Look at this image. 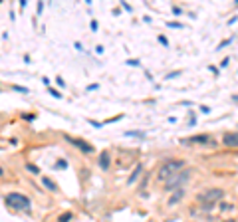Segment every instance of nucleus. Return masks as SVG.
I'll list each match as a JSON object with an SVG mask.
<instances>
[{
  "label": "nucleus",
  "instance_id": "obj_16",
  "mask_svg": "<svg viewBox=\"0 0 238 222\" xmlns=\"http://www.w3.org/2000/svg\"><path fill=\"white\" fill-rule=\"evenodd\" d=\"M48 91H50V93H52V95H54V97H56V99H60V97H62V93H60V91H56V89H48Z\"/></svg>",
  "mask_w": 238,
  "mask_h": 222
},
{
  "label": "nucleus",
  "instance_id": "obj_15",
  "mask_svg": "<svg viewBox=\"0 0 238 222\" xmlns=\"http://www.w3.org/2000/svg\"><path fill=\"white\" fill-rule=\"evenodd\" d=\"M230 42H232V38H228V40H222V42L218 44V48H216V50H222L224 46H228V44H230Z\"/></svg>",
  "mask_w": 238,
  "mask_h": 222
},
{
  "label": "nucleus",
  "instance_id": "obj_26",
  "mask_svg": "<svg viewBox=\"0 0 238 222\" xmlns=\"http://www.w3.org/2000/svg\"><path fill=\"white\" fill-rule=\"evenodd\" d=\"M6 177V171H4V167H0V178Z\"/></svg>",
  "mask_w": 238,
  "mask_h": 222
},
{
  "label": "nucleus",
  "instance_id": "obj_7",
  "mask_svg": "<svg viewBox=\"0 0 238 222\" xmlns=\"http://www.w3.org/2000/svg\"><path fill=\"white\" fill-rule=\"evenodd\" d=\"M187 196V190H185V186L183 188H177V190H173L171 194H169V198H167V204L169 206H175V204H179L183 198Z\"/></svg>",
  "mask_w": 238,
  "mask_h": 222
},
{
  "label": "nucleus",
  "instance_id": "obj_13",
  "mask_svg": "<svg viewBox=\"0 0 238 222\" xmlns=\"http://www.w3.org/2000/svg\"><path fill=\"white\" fill-rule=\"evenodd\" d=\"M26 169H28L30 173H34V175H40V169H38V167H34L32 163H26Z\"/></svg>",
  "mask_w": 238,
  "mask_h": 222
},
{
  "label": "nucleus",
  "instance_id": "obj_25",
  "mask_svg": "<svg viewBox=\"0 0 238 222\" xmlns=\"http://www.w3.org/2000/svg\"><path fill=\"white\" fill-rule=\"evenodd\" d=\"M99 87V85H97V83H91V85H89V87H87V91H93V89H97Z\"/></svg>",
  "mask_w": 238,
  "mask_h": 222
},
{
  "label": "nucleus",
  "instance_id": "obj_3",
  "mask_svg": "<svg viewBox=\"0 0 238 222\" xmlns=\"http://www.w3.org/2000/svg\"><path fill=\"white\" fill-rule=\"evenodd\" d=\"M224 194H226V190L224 188H206V190H202V192H197V202L200 204H216L218 200H222L224 198Z\"/></svg>",
  "mask_w": 238,
  "mask_h": 222
},
{
  "label": "nucleus",
  "instance_id": "obj_4",
  "mask_svg": "<svg viewBox=\"0 0 238 222\" xmlns=\"http://www.w3.org/2000/svg\"><path fill=\"white\" fill-rule=\"evenodd\" d=\"M189 180H191V171H187V169H185V171H181V173L173 175V177L163 184V188H165V192H173V190H177V188H183Z\"/></svg>",
  "mask_w": 238,
  "mask_h": 222
},
{
  "label": "nucleus",
  "instance_id": "obj_5",
  "mask_svg": "<svg viewBox=\"0 0 238 222\" xmlns=\"http://www.w3.org/2000/svg\"><path fill=\"white\" fill-rule=\"evenodd\" d=\"M181 145H187V147H195V145H200V147H216L218 143L210 135H193V137L181 139Z\"/></svg>",
  "mask_w": 238,
  "mask_h": 222
},
{
  "label": "nucleus",
  "instance_id": "obj_27",
  "mask_svg": "<svg viewBox=\"0 0 238 222\" xmlns=\"http://www.w3.org/2000/svg\"><path fill=\"white\" fill-rule=\"evenodd\" d=\"M224 222H236V220H234V218H230V220H224Z\"/></svg>",
  "mask_w": 238,
  "mask_h": 222
},
{
  "label": "nucleus",
  "instance_id": "obj_11",
  "mask_svg": "<svg viewBox=\"0 0 238 222\" xmlns=\"http://www.w3.org/2000/svg\"><path fill=\"white\" fill-rule=\"evenodd\" d=\"M40 180H42V184H44L50 192H58V190H60V186H58V184H56V182H54L50 177H42Z\"/></svg>",
  "mask_w": 238,
  "mask_h": 222
},
{
  "label": "nucleus",
  "instance_id": "obj_9",
  "mask_svg": "<svg viewBox=\"0 0 238 222\" xmlns=\"http://www.w3.org/2000/svg\"><path fill=\"white\" fill-rule=\"evenodd\" d=\"M97 165H99V169L109 171V167H111V157H109V151H101V153H99V161H97Z\"/></svg>",
  "mask_w": 238,
  "mask_h": 222
},
{
  "label": "nucleus",
  "instance_id": "obj_1",
  "mask_svg": "<svg viewBox=\"0 0 238 222\" xmlns=\"http://www.w3.org/2000/svg\"><path fill=\"white\" fill-rule=\"evenodd\" d=\"M185 169H187V159H179V157L167 159V161H163V163L159 165L157 180L165 184L173 175H177V173H181V171H185Z\"/></svg>",
  "mask_w": 238,
  "mask_h": 222
},
{
  "label": "nucleus",
  "instance_id": "obj_17",
  "mask_svg": "<svg viewBox=\"0 0 238 222\" xmlns=\"http://www.w3.org/2000/svg\"><path fill=\"white\" fill-rule=\"evenodd\" d=\"M157 40H159V42H161V44H163V46H169V40H167L165 36H159Z\"/></svg>",
  "mask_w": 238,
  "mask_h": 222
},
{
  "label": "nucleus",
  "instance_id": "obj_19",
  "mask_svg": "<svg viewBox=\"0 0 238 222\" xmlns=\"http://www.w3.org/2000/svg\"><path fill=\"white\" fill-rule=\"evenodd\" d=\"M167 26H171V28H183V26H181V24H177V22H169Z\"/></svg>",
  "mask_w": 238,
  "mask_h": 222
},
{
  "label": "nucleus",
  "instance_id": "obj_20",
  "mask_svg": "<svg viewBox=\"0 0 238 222\" xmlns=\"http://www.w3.org/2000/svg\"><path fill=\"white\" fill-rule=\"evenodd\" d=\"M129 66H139V60H127Z\"/></svg>",
  "mask_w": 238,
  "mask_h": 222
},
{
  "label": "nucleus",
  "instance_id": "obj_14",
  "mask_svg": "<svg viewBox=\"0 0 238 222\" xmlns=\"http://www.w3.org/2000/svg\"><path fill=\"white\" fill-rule=\"evenodd\" d=\"M232 208H234V206L228 204V202H222V204H220V210H222V212H228V210H232Z\"/></svg>",
  "mask_w": 238,
  "mask_h": 222
},
{
  "label": "nucleus",
  "instance_id": "obj_2",
  "mask_svg": "<svg viewBox=\"0 0 238 222\" xmlns=\"http://www.w3.org/2000/svg\"><path fill=\"white\" fill-rule=\"evenodd\" d=\"M4 202H6V206L8 208H12V210H18V212H32V200H30V196L28 194H24V192H8L6 196H4Z\"/></svg>",
  "mask_w": 238,
  "mask_h": 222
},
{
  "label": "nucleus",
  "instance_id": "obj_24",
  "mask_svg": "<svg viewBox=\"0 0 238 222\" xmlns=\"http://www.w3.org/2000/svg\"><path fill=\"white\" fill-rule=\"evenodd\" d=\"M56 82H58V85H62V87H64V85H66V82H64V80H62V78H56Z\"/></svg>",
  "mask_w": 238,
  "mask_h": 222
},
{
  "label": "nucleus",
  "instance_id": "obj_6",
  "mask_svg": "<svg viewBox=\"0 0 238 222\" xmlns=\"http://www.w3.org/2000/svg\"><path fill=\"white\" fill-rule=\"evenodd\" d=\"M66 141H68V143H72L76 149H79V151H81V153H85V155H91V153L95 151V147H93L89 141H85V139H78V137L66 135Z\"/></svg>",
  "mask_w": 238,
  "mask_h": 222
},
{
  "label": "nucleus",
  "instance_id": "obj_23",
  "mask_svg": "<svg viewBox=\"0 0 238 222\" xmlns=\"http://www.w3.org/2000/svg\"><path fill=\"white\" fill-rule=\"evenodd\" d=\"M179 74H181V72H173V74H169V76H167V80H171V78H177Z\"/></svg>",
  "mask_w": 238,
  "mask_h": 222
},
{
  "label": "nucleus",
  "instance_id": "obj_21",
  "mask_svg": "<svg viewBox=\"0 0 238 222\" xmlns=\"http://www.w3.org/2000/svg\"><path fill=\"white\" fill-rule=\"evenodd\" d=\"M22 117H24L26 121H34V119H36V115H22Z\"/></svg>",
  "mask_w": 238,
  "mask_h": 222
},
{
  "label": "nucleus",
  "instance_id": "obj_8",
  "mask_svg": "<svg viewBox=\"0 0 238 222\" xmlns=\"http://www.w3.org/2000/svg\"><path fill=\"white\" fill-rule=\"evenodd\" d=\"M222 145L228 147V149H238V131L224 133V137H222Z\"/></svg>",
  "mask_w": 238,
  "mask_h": 222
},
{
  "label": "nucleus",
  "instance_id": "obj_10",
  "mask_svg": "<svg viewBox=\"0 0 238 222\" xmlns=\"http://www.w3.org/2000/svg\"><path fill=\"white\" fill-rule=\"evenodd\" d=\"M143 173V163H137V167L133 169V173L129 175V178H127V184H133V182H137V178H139V175Z\"/></svg>",
  "mask_w": 238,
  "mask_h": 222
},
{
  "label": "nucleus",
  "instance_id": "obj_22",
  "mask_svg": "<svg viewBox=\"0 0 238 222\" xmlns=\"http://www.w3.org/2000/svg\"><path fill=\"white\" fill-rule=\"evenodd\" d=\"M228 62H230V58H224V60H222V64H220V66H222V68H226V66H228Z\"/></svg>",
  "mask_w": 238,
  "mask_h": 222
},
{
  "label": "nucleus",
  "instance_id": "obj_18",
  "mask_svg": "<svg viewBox=\"0 0 238 222\" xmlns=\"http://www.w3.org/2000/svg\"><path fill=\"white\" fill-rule=\"evenodd\" d=\"M66 167H68V163H66V161H64V159H62V161H60V163H58V169H66Z\"/></svg>",
  "mask_w": 238,
  "mask_h": 222
},
{
  "label": "nucleus",
  "instance_id": "obj_12",
  "mask_svg": "<svg viewBox=\"0 0 238 222\" xmlns=\"http://www.w3.org/2000/svg\"><path fill=\"white\" fill-rule=\"evenodd\" d=\"M72 220H74V212L72 210H66V212H62L58 216V222H72Z\"/></svg>",
  "mask_w": 238,
  "mask_h": 222
}]
</instances>
